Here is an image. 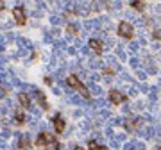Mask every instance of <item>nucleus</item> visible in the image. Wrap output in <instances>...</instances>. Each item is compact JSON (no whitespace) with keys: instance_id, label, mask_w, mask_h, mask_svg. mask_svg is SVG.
<instances>
[{"instance_id":"obj_1","label":"nucleus","mask_w":161,"mask_h":150,"mask_svg":"<svg viewBox=\"0 0 161 150\" xmlns=\"http://www.w3.org/2000/svg\"><path fill=\"white\" fill-rule=\"evenodd\" d=\"M66 82H68V86H72V88H75V89H79V91H81V95L84 96V98H90V91H88V89H86L84 86H82V84L79 82V79L75 77V75H70V77H68V81H66Z\"/></svg>"},{"instance_id":"obj_2","label":"nucleus","mask_w":161,"mask_h":150,"mask_svg":"<svg viewBox=\"0 0 161 150\" xmlns=\"http://www.w3.org/2000/svg\"><path fill=\"white\" fill-rule=\"evenodd\" d=\"M118 34H120L122 38H133V27H131V23L122 21V23L118 25Z\"/></svg>"},{"instance_id":"obj_3","label":"nucleus","mask_w":161,"mask_h":150,"mask_svg":"<svg viewBox=\"0 0 161 150\" xmlns=\"http://www.w3.org/2000/svg\"><path fill=\"white\" fill-rule=\"evenodd\" d=\"M48 143H56V139H54L50 134H45V132H41L36 139V145L38 147H43V145H48Z\"/></svg>"},{"instance_id":"obj_4","label":"nucleus","mask_w":161,"mask_h":150,"mask_svg":"<svg viewBox=\"0 0 161 150\" xmlns=\"http://www.w3.org/2000/svg\"><path fill=\"white\" fill-rule=\"evenodd\" d=\"M13 16H15V20H16V23H20V25H23L25 20H27V18H25V13H23V9H21L20 6L13 9Z\"/></svg>"},{"instance_id":"obj_5","label":"nucleus","mask_w":161,"mask_h":150,"mask_svg":"<svg viewBox=\"0 0 161 150\" xmlns=\"http://www.w3.org/2000/svg\"><path fill=\"white\" fill-rule=\"evenodd\" d=\"M109 98H111V102H113V104H120V102L127 100V96H125V95H122L120 91H116V89H113V91L109 93Z\"/></svg>"},{"instance_id":"obj_6","label":"nucleus","mask_w":161,"mask_h":150,"mask_svg":"<svg viewBox=\"0 0 161 150\" xmlns=\"http://www.w3.org/2000/svg\"><path fill=\"white\" fill-rule=\"evenodd\" d=\"M88 45H90V47H91L97 54H100V52H102V43H100L99 39H97V38H91V39L88 41Z\"/></svg>"},{"instance_id":"obj_7","label":"nucleus","mask_w":161,"mask_h":150,"mask_svg":"<svg viewBox=\"0 0 161 150\" xmlns=\"http://www.w3.org/2000/svg\"><path fill=\"white\" fill-rule=\"evenodd\" d=\"M18 100H20V104L23 105L25 109H29V107H30V98H29L27 93H20V95H18Z\"/></svg>"},{"instance_id":"obj_8","label":"nucleus","mask_w":161,"mask_h":150,"mask_svg":"<svg viewBox=\"0 0 161 150\" xmlns=\"http://www.w3.org/2000/svg\"><path fill=\"white\" fill-rule=\"evenodd\" d=\"M54 127H56V131L57 132H63V129H64V120L57 114V116H54Z\"/></svg>"},{"instance_id":"obj_9","label":"nucleus","mask_w":161,"mask_h":150,"mask_svg":"<svg viewBox=\"0 0 161 150\" xmlns=\"http://www.w3.org/2000/svg\"><path fill=\"white\" fill-rule=\"evenodd\" d=\"M36 98H38V102H39L43 107H47V102H45V95H43L41 91H36Z\"/></svg>"},{"instance_id":"obj_10","label":"nucleus","mask_w":161,"mask_h":150,"mask_svg":"<svg viewBox=\"0 0 161 150\" xmlns=\"http://www.w3.org/2000/svg\"><path fill=\"white\" fill-rule=\"evenodd\" d=\"M131 7H134V9H138V11H142V9L145 7V4H143V2H133Z\"/></svg>"},{"instance_id":"obj_11","label":"nucleus","mask_w":161,"mask_h":150,"mask_svg":"<svg viewBox=\"0 0 161 150\" xmlns=\"http://www.w3.org/2000/svg\"><path fill=\"white\" fill-rule=\"evenodd\" d=\"M90 150H99V145H97V141H90Z\"/></svg>"},{"instance_id":"obj_12","label":"nucleus","mask_w":161,"mask_h":150,"mask_svg":"<svg viewBox=\"0 0 161 150\" xmlns=\"http://www.w3.org/2000/svg\"><path fill=\"white\" fill-rule=\"evenodd\" d=\"M154 38L156 39H161V29H156L154 30Z\"/></svg>"},{"instance_id":"obj_13","label":"nucleus","mask_w":161,"mask_h":150,"mask_svg":"<svg viewBox=\"0 0 161 150\" xmlns=\"http://www.w3.org/2000/svg\"><path fill=\"white\" fill-rule=\"evenodd\" d=\"M16 120H18V122H23V113H21V111L16 113Z\"/></svg>"},{"instance_id":"obj_14","label":"nucleus","mask_w":161,"mask_h":150,"mask_svg":"<svg viewBox=\"0 0 161 150\" xmlns=\"http://www.w3.org/2000/svg\"><path fill=\"white\" fill-rule=\"evenodd\" d=\"M21 147H29V139H27V136L21 138Z\"/></svg>"},{"instance_id":"obj_15","label":"nucleus","mask_w":161,"mask_h":150,"mask_svg":"<svg viewBox=\"0 0 161 150\" xmlns=\"http://www.w3.org/2000/svg\"><path fill=\"white\" fill-rule=\"evenodd\" d=\"M4 7H6V4H4V2H0V11H2Z\"/></svg>"},{"instance_id":"obj_16","label":"nucleus","mask_w":161,"mask_h":150,"mask_svg":"<svg viewBox=\"0 0 161 150\" xmlns=\"http://www.w3.org/2000/svg\"><path fill=\"white\" fill-rule=\"evenodd\" d=\"M75 150H84V148L82 147H75Z\"/></svg>"},{"instance_id":"obj_17","label":"nucleus","mask_w":161,"mask_h":150,"mask_svg":"<svg viewBox=\"0 0 161 150\" xmlns=\"http://www.w3.org/2000/svg\"><path fill=\"white\" fill-rule=\"evenodd\" d=\"M99 150H107V148H104V147H100V148H99Z\"/></svg>"}]
</instances>
